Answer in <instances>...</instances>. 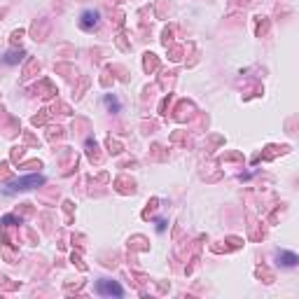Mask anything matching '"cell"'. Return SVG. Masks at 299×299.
Instances as JSON below:
<instances>
[{
	"instance_id": "5",
	"label": "cell",
	"mask_w": 299,
	"mask_h": 299,
	"mask_svg": "<svg viewBox=\"0 0 299 299\" xmlns=\"http://www.w3.org/2000/svg\"><path fill=\"white\" fill-rule=\"evenodd\" d=\"M21 56H24V54H21V52H9L7 54V56H5V61H7V63H17L19 61V59H21Z\"/></svg>"
},
{
	"instance_id": "4",
	"label": "cell",
	"mask_w": 299,
	"mask_h": 299,
	"mask_svg": "<svg viewBox=\"0 0 299 299\" xmlns=\"http://www.w3.org/2000/svg\"><path fill=\"white\" fill-rule=\"evenodd\" d=\"M278 262L283 264V266H297V255L295 253H278Z\"/></svg>"
},
{
	"instance_id": "6",
	"label": "cell",
	"mask_w": 299,
	"mask_h": 299,
	"mask_svg": "<svg viewBox=\"0 0 299 299\" xmlns=\"http://www.w3.org/2000/svg\"><path fill=\"white\" fill-rule=\"evenodd\" d=\"M106 103H108L110 108H112V110H119V103H117V101H114L112 96H106Z\"/></svg>"
},
{
	"instance_id": "3",
	"label": "cell",
	"mask_w": 299,
	"mask_h": 299,
	"mask_svg": "<svg viewBox=\"0 0 299 299\" xmlns=\"http://www.w3.org/2000/svg\"><path fill=\"white\" fill-rule=\"evenodd\" d=\"M98 26V12L96 9H87V12H82V17H79V28L82 31H91V28Z\"/></svg>"
},
{
	"instance_id": "2",
	"label": "cell",
	"mask_w": 299,
	"mask_h": 299,
	"mask_svg": "<svg viewBox=\"0 0 299 299\" xmlns=\"http://www.w3.org/2000/svg\"><path fill=\"white\" fill-rule=\"evenodd\" d=\"M96 292L98 295H114V297H122L124 295V290L114 281H98L96 283Z\"/></svg>"
},
{
	"instance_id": "1",
	"label": "cell",
	"mask_w": 299,
	"mask_h": 299,
	"mask_svg": "<svg viewBox=\"0 0 299 299\" xmlns=\"http://www.w3.org/2000/svg\"><path fill=\"white\" fill-rule=\"evenodd\" d=\"M42 183H44L42 176H26V178L17 180L14 185L9 187V192H24V189H33V187H40Z\"/></svg>"
}]
</instances>
